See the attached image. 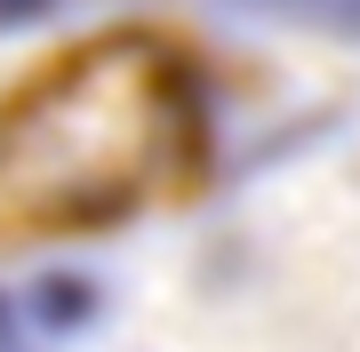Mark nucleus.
Masks as SVG:
<instances>
[{
    "mask_svg": "<svg viewBox=\"0 0 360 352\" xmlns=\"http://www.w3.org/2000/svg\"><path fill=\"white\" fill-rule=\"evenodd\" d=\"M104 352H360V96L240 160Z\"/></svg>",
    "mask_w": 360,
    "mask_h": 352,
    "instance_id": "obj_1",
    "label": "nucleus"
},
{
    "mask_svg": "<svg viewBox=\"0 0 360 352\" xmlns=\"http://www.w3.org/2000/svg\"><path fill=\"white\" fill-rule=\"evenodd\" d=\"M312 16H328V25H352V32H360V0H312Z\"/></svg>",
    "mask_w": 360,
    "mask_h": 352,
    "instance_id": "obj_2",
    "label": "nucleus"
}]
</instances>
